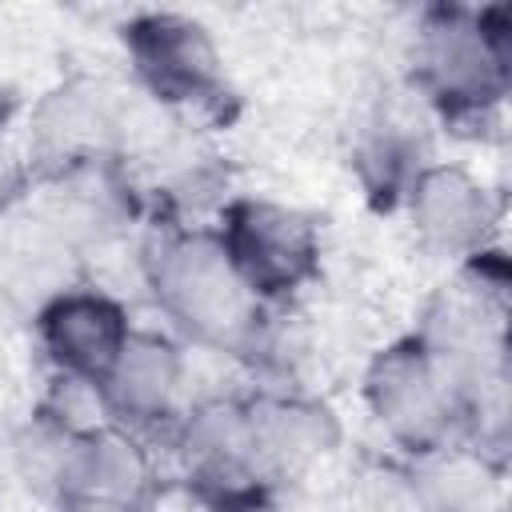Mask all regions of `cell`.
Masks as SVG:
<instances>
[{
    "label": "cell",
    "mask_w": 512,
    "mask_h": 512,
    "mask_svg": "<svg viewBox=\"0 0 512 512\" xmlns=\"http://www.w3.org/2000/svg\"><path fill=\"white\" fill-rule=\"evenodd\" d=\"M36 324L56 372L84 380H100L132 336L124 308L104 292H56L40 308Z\"/></svg>",
    "instance_id": "9c48e42d"
},
{
    "label": "cell",
    "mask_w": 512,
    "mask_h": 512,
    "mask_svg": "<svg viewBox=\"0 0 512 512\" xmlns=\"http://www.w3.org/2000/svg\"><path fill=\"white\" fill-rule=\"evenodd\" d=\"M56 512H132V508H112V504H92V500H56Z\"/></svg>",
    "instance_id": "9a60e30c"
},
{
    "label": "cell",
    "mask_w": 512,
    "mask_h": 512,
    "mask_svg": "<svg viewBox=\"0 0 512 512\" xmlns=\"http://www.w3.org/2000/svg\"><path fill=\"white\" fill-rule=\"evenodd\" d=\"M512 32L508 8H436L424 20L416 68L424 88L452 116H480L508 92Z\"/></svg>",
    "instance_id": "7a4b0ae2"
},
{
    "label": "cell",
    "mask_w": 512,
    "mask_h": 512,
    "mask_svg": "<svg viewBox=\"0 0 512 512\" xmlns=\"http://www.w3.org/2000/svg\"><path fill=\"white\" fill-rule=\"evenodd\" d=\"M428 464L416 472V484L424 492L428 512H480L492 496V472L476 452L464 448H440L424 456Z\"/></svg>",
    "instance_id": "4fadbf2b"
},
{
    "label": "cell",
    "mask_w": 512,
    "mask_h": 512,
    "mask_svg": "<svg viewBox=\"0 0 512 512\" xmlns=\"http://www.w3.org/2000/svg\"><path fill=\"white\" fill-rule=\"evenodd\" d=\"M112 132H116V116H112L108 92L92 84H68L52 92L36 112L40 152L72 168L100 160Z\"/></svg>",
    "instance_id": "7c38bea8"
},
{
    "label": "cell",
    "mask_w": 512,
    "mask_h": 512,
    "mask_svg": "<svg viewBox=\"0 0 512 512\" xmlns=\"http://www.w3.org/2000/svg\"><path fill=\"white\" fill-rule=\"evenodd\" d=\"M216 236L256 300L296 292L320 264L316 224L276 200H232Z\"/></svg>",
    "instance_id": "277c9868"
},
{
    "label": "cell",
    "mask_w": 512,
    "mask_h": 512,
    "mask_svg": "<svg viewBox=\"0 0 512 512\" xmlns=\"http://www.w3.org/2000/svg\"><path fill=\"white\" fill-rule=\"evenodd\" d=\"M0 116H4V112H0Z\"/></svg>",
    "instance_id": "2e32d148"
},
{
    "label": "cell",
    "mask_w": 512,
    "mask_h": 512,
    "mask_svg": "<svg viewBox=\"0 0 512 512\" xmlns=\"http://www.w3.org/2000/svg\"><path fill=\"white\" fill-rule=\"evenodd\" d=\"M252 420V444L264 480L272 472H292L312 464L316 456L332 452L340 440V424L324 404L300 400V396H264L248 404Z\"/></svg>",
    "instance_id": "8fae6325"
},
{
    "label": "cell",
    "mask_w": 512,
    "mask_h": 512,
    "mask_svg": "<svg viewBox=\"0 0 512 512\" xmlns=\"http://www.w3.org/2000/svg\"><path fill=\"white\" fill-rule=\"evenodd\" d=\"M364 396L376 424L412 456H432L448 448L452 428L464 420V396L452 372L432 356V348L412 336L384 348L368 376Z\"/></svg>",
    "instance_id": "3957f363"
},
{
    "label": "cell",
    "mask_w": 512,
    "mask_h": 512,
    "mask_svg": "<svg viewBox=\"0 0 512 512\" xmlns=\"http://www.w3.org/2000/svg\"><path fill=\"white\" fill-rule=\"evenodd\" d=\"M56 500H92L112 508H140L152 492V468L144 448L116 424L64 436L56 476H52Z\"/></svg>",
    "instance_id": "52a82bcc"
},
{
    "label": "cell",
    "mask_w": 512,
    "mask_h": 512,
    "mask_svg": "<svg viewBox=\"0 0 512 512\" xmlns=\"http://www.w3.org/2000/svg\"><path fill=\"white\" fill-rule=\"evenodd\" d=\"M408 212L420 240L448 256H476L496 224L492 192L456 164H428L408 184Z\"/></svg>",
    "instance_id": "ba28073f"
},
{
    "label": "cell",
    "mask_w": 512,
    "mask_h": 512,
    "mask_svg": "<svg viewBox=\"0 0 512 512\" xmlns=\"http://www.w3.org/2000/svg\"><path fill=\"white\" fill-rule=\"evenodd\" d=\"M180 456L188 464V476L216 508L248 512L264 480L252 444L248 404L236 400L200 404L180 428Z\"/></svg>",
    "instance_id": "8992f818"
},
{
    "label": "cell",
    "mask_w": 512,
    "mask_h": 512,
    "mask_svg": "<svg viewBox=\"0 0 512 512\" xmlns=\"http://www.w3.org/2000/svg\"><path fill=\"white\" fill-rule=\"evenodd\" d=\"M184 380L180 348L156 332H132L116 352L112 368L100 376V392L108 400L112 420L156 424L172 416Z\"/></svg>",
    "instance_id": "30bf717a"
},
{
    "label": "cell",
    "mask_w": 512,
    "mask_h": 512,
    "mask_svg": "<svg viewBox=\"0 0 512 512\" xmlns=\"http://www.w3.org/2000/svg\"><path fill=\"white\" fill-rule=\"evenodd\" d=\"M352 512H428L416 472L400 468H364L352 488Z\"/></svg>",
    "instance_id": "5bb4252c"
},
{
    "label": "cell",
    "mask_w": 512,
    "mask_h": 512,
    "mask_svg": "<svg viewBox=\"0 0 512 512\" xmlns=\"http://www.w3.org/2000/svg\"><path fill=\"white\" fill-rule=\"evenodd\" d=\"M136 76L160 100H208L220 92V52L204 24L176 12H144L124 24Z\"/></svg>",
    "instance_id": "5b68a950"
},
{
    "label": "cell",
    "mask_w": 512,
    "mask_h": 512,
    "mask_svg": "<svg viewBox=\"0 0 512 512\" xmlns=\"http://www.w3.org/2000/svg\"><path fill=\"white\" fill-rule=\"evenodd\" d=\"M160 308L200 344L224 352H248L264 328V312L252 288L232 268L216 232L168 236L148 268Z\"/></svg>",
    "instance_id": "6da1fadb"
}]
</instances>
